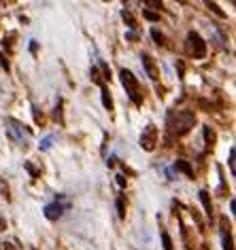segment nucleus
Segmentation results:
<instances>
[{"instance_id": "nucleus-1", "label": "nucleus", "mask_w": 236, "mask_h": 250, "mask_svg": "<svg viewBox=\"0 0 236 250\" xmlns=\"http://www.w3.org/2000/svg\"><path fill=\"white\" fill-rule=\"evenodd\" d=\"M196 123V117L191 110H172L168 112V117H166V127H168V134L170 136H183L188 134L191 127H194Z\"/></svg>"}, {"instance_id": "nucleus-2", "label": "nucleus", "mask_w": 236, "mask_h": 250, "mask_svg": "<svg viewBox=\"0 0 236 250\" xmlns=\"http://www.w3.org/2000/svg\"><path fill=\"white\" fill-rule=\"evenodd\" d=\"M119 77H121V85H123V89H126V93L130 96V100H132L134 104H142V93H141L139 79H136L130 70H126V68L119 72Z\"/></svg>"}, {"instance_id": "nucleus-3", "label": "nucleus", "mask_w": 236, "mask_h": 250, "mask_svg": "<svg viewBox=\"0 0 236 250\" xmlns=\"http://www.w3.org/2000/svg\"><path fill=\"white\" fill-rule=\"evenodd\" d=\"M185 49H188V53L196 60H202L204 55H207V42L202 41V36L198 32H189L188 42H185Z\"/></svg>"}, {"instance_id": "nucleus-4", "label": "nucleus", "mask_w": 236, "mask_h": 250, "mask_svg": "<svg viewBox=\"0 0 236 250\" xmlns=\"http://www.w3.org/2000/svg\"><path fill=\"white\" fill-rule=\"evenodd\" d=\"M155 145H158V127L149 123L147 127L142 129V134H141V148H145V151H153Z\"/></svg>"}, {"instance_id": "nucleus-5", "label": "nucleus", "mask_w": 236, "mask_h": 250, "mask_svg": "<svg viewBox=\"0 0 236 250\" xmlns=\"http://www.w3.org/2000/svg\"><path fill=\"white\" fill-rule=\"evenodd\" d=\"M7 132H9L11 138L17 140V142H20L24 136L30 138V129H26V125H22L20 121H15V119H7Z\"/></svg>"}, {"instance_id": "nucleus-6", "label": "nucleus", "mask_w": 236, "mask_h": 250, "mask_svg": "<svg viewBox=\"0 0 236 250\" xmlns=\"http://www.w3.org/2000/svg\"><path fill=\"white\" fill-rule=\"evenodd\" d=\"M66 208H68V204H58V202H53V204L45 206V216L49 218V221H58V218L64 214Z\"/></svg>"}, {"instance_id": "nucleus-7", "label": "nucleus", "mask_w": 236, "mask_h": 250, "mask_svg": "<svg viewBox=\"0 0 236 250\" xmlns=\"http://www.w3.org/2000/svg\"><path fill=\"white\" fill-rule=\"evenodd\" d=\"M141 60H142V66H145V70H147V77H149V79H153V81H158V79H160V70H158V66L153 64L151 55L142 53V55H141Z\"/></svg>"}, {"instance_id": "nucleus-8", "label": "nucleus", "mask_w": 236, "mask_h": 250, "mask_svg": "<svg viewBox=\"0 0 236 250\" xmlns=\"http://www.w3.org/2000/svg\"><path fill=\"white\" fill-rule=\"evenodd\" d=\"M228 227H230V225H228ZM228 227H226V223H223V218H221V242H223V250H234L232 248V235L226 231Z\"/></svg>"}, {"instance_id": "nucleus-9", "label": "nucleus", "mask_w": 236, "mask_h": 250, "mask_svg": "<svg viewBox=\"0 0 236 250\" xmlns=\"http://www.w3.org/2000/svg\"><path fill=\"white\" fill-rule=\"evenodd\" d=\"M100 93H102V104H104V108H107V110H113V100H111L109 89H107L104 85H100Z\"/></svg>"}, {"instance_id": "nucleus-10", "label": "nucleus", "mask_w": 236, "mask_h": 250, "mask_svg": "<svg viewBox=\"0 0 236 250\" xmlns=\"http://www.w3.org/2000/svg\"><path fill=\"white\" fill-rule=\"evenodd\" d=\"M200 202L204 204V210H207V214H211L213 206H211V199H209V193L207 191H200Z\"/></svg>"}, {"instance_id": "nucleus-11", "label": "nucleus", "mask_w": 236, "mask_h": 250, "mask_svg": "<svg viewBox=\"0 0 236 250\" xmlns=\"http://www.w3.org/2000/svg\"><path fill=\"white\" fill-rule=\"evenodd\" d=\"M175 167H177V170H181V172H185L188 176H194V172H191V167H189L188 161H177Z\"/></svg>"}, {"instance_id": "nucleus-12", "label": "nucleus", "mask_w": 236, "mask_h": 250, "mask_svg": "<svg viewBox=\"0 0 236 250\" xmlns=\"http://www.w3.org/2000/svg\"><path fill=\"white\" fill-rule=\"evenodd\" d=\"M151 36H153V41L158 42V45H164V34L162 32H158V30H151Z\"/></svg>"}, {"instance_id": "nucleus-13", "label": "nucleus", "mask_w": 236, "mask_h": 250, "mask_svg": "<svg viewBox=\"0 0 236 250\" xmlns=\"http://www.w3.org/2000/svg\"><path fill=\"white\" fill-rule=\"evenodd\" d=\"M204 138H207L209 146H213V142H215V136H213V132H211V127H204Z\"/></svg>"}, {"instance_id": "nucleus-14", "label": "nucleus", "mask_w": 236, "mask_h": 250, "mask_svg": "<svg viewBox=\"0 0 236 250\" xmlns=\"http://www.w3.org/2000/svg\"><path fill=\"white\" fill-rule=\"evenodd\" d=\"M162 242H164V250H172V242H170L168 233H162Z\"/></svg>"}, {"instance_id": "nucleus-15", "label": "nucleus", "mask_w": 236, "mask_h": 250, "mask_svg": "<svg viewBox=\"0 0 236 250\" xmlns=\"http://www.w3.org/2000/svg\"><path fill=\"white\" fill-rule=\"evenodd\" d=\"M207 7H209V9H213V11H215V13H217V15H219V17H226V13H223V11H221L219 7H217V4H215V2H209V4H207Z\"/></svg>"}, {"instance_id": "nucleus-16", "label": "nucleus", "mask_w": 236, "mask_h": 250, "mask_svg": "<svg viewBox=\"0 0 236 250\" xmlns=\"http://www.w3.org/2000/svg\"><path fill=\"white\" fill-rule=\"evenodd\" d=\"M123 20H126L128 23H130V28H134V20H132V15H130V11H123Z\"/></svg>"}, {"instance_id": "nucleus-17", "label": "nucleus", "mask_w": 236, "mask_h": 250, "mask_svg": "<svg viewBox=\"0 0 236 250\" xmlns=\"http://www.w3.org/2000/svg\"><path fill=\"white\" fill-rule=\"evenodd\" d=\"M117 212H119V216H121V218L126 216V212H123V199H121V197L117 199Z\"/></svg>"}, {"instance_id": "nucleus-18", "label": "nucleus", "mask_w": 236, "mask_h": 250, "mask_svg": "<svg viewBox=\"0 0 236 250\" xmlns=\"http://www.w3.org/2000/svg\"><path fill=\"white\" fill-rule=\"evenodd\" d=\"M230 170H232V174L236 172V166H234V148H230Z\"/></svg>"}, {"instance_id": "nucleus-19", "label": "nucleus", "mask_w": 236, "mask_h": 250, "mask_svg": "<svg viewBox=\"0 0 236 250\" xmlns=\"http://www.w3.org/2000/svg\"><path fill=\"white\" fill-rule=\"evenodd\" d=\"M142 15H145V17H147V20H151V21H155V20H160V17H158V15H155V13H149V11H145V13H142Z\"/></svg>"}, {"instance_id": "nucleus-20", "label": "nucleus", "mask_w": 236, "mask_h": 250, "mask_svg": "<svg viewBox=\"0 0 236 250\" xmlns=\"http://www.w3.org/2000/svg\"><path fill=\"white\" fill-rule=\"evenodd\" d=\"M2 250H17L13 244H2Z\"/></svg>"}, {"instance_id": "nucleus-21", "label": "nucleus", "mask_w": 236, "mask_h": 250, "mask_svg": "<svg viewBox=\"0 0 236 250\" xmlns=\"http://www.w3.org/2000/svg\"><path fill=\"white\" fill-rule=\"evenodd\" d=\"M4 229V221H2V216H0V231Z\"/></svg>"}]
</instances>
